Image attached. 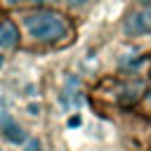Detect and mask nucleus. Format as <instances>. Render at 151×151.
I'll return each mask as SVG.
<instances>
[{
	"label": "nucleus",
	"mask_w": 151,
	"mask_h": 151,
	"mask_svg": "<svg viewBox=\"0 0 151 151\" xmlns=\"http://www.w3.org/2000/svg\"><path fill=\"white\" fill-rule=\"evenodd\" d=\"M68 125H71V127H76V125H80V118H78V116H76V118H71V120H68Z\"/></svg>",
	"instance_id": "nucleus-9"
},
{
	"label": "nucleus",
	"mask_w": 151,
	"mask_h": 151,
	"mask_svg": "<svg viewBox=\"0 0 151 151\" xmlns=\"http://www.w3.org/2000/svg\"><path fill=\"white\" fill-rule=\"evenodd\" d=\"M7 5H17V2H21V0H5Z\"/></svg>",
	"instance_id": "nucleus-10"
},
{
	"label": "nucleus",
	"mask_w": 151,
	"mask_h": 151,
	"mask_svg": "<svg viewBox=\"0 0 151 151\" xmlns=\"http://www.w3.org/2000/svg\"><path fill=\"white\" fill-rule=\"evenodd\" d=\"M26 151H40V142H38V139H28Z\"/></svg>",
	"instance_id": "nucleus-6"
},
{
	"label": "nucleus",
	"mask_w": 151,
	"mask_h": 151,
	"mask_svg": "<svg viewBox=\"0 0 151 151\" xmlns=\"http://www.w3.org/2000/svg\"><path fill=\"white\" fill-rule=\"evenodd\" d=\"M19 45V28L14 21H2L0 24V50H14Z\"/></svg>",
	"instance_id": "nucleus-4"
},
{
	"label": "nucleus",
	"mask_w": 151,
	"mask_h": 151,
	"mask_svg": "<svg viewBox=\"0 0 151 151\" xmlns=\"http://www.w3.org/2000/svg\"><path fill=\"white\" fill-rule=\"evenodd\" d=\"M90 2H92V0H66V5H68L71 9H85Z\"/></svg>",
	"instance_id": "nucleus-5"
},
{
	"label": "nucleus",
	"mask_w": 151,
	"mask_h": 151,
	"mask_svg": "<svg viewBox=\"0 0 151 151\" xmlns=\"http://www.w3.org/2000/svg\"><path fill=\"white\" fill-rule=\"evenodd\" d=\"M149 106H151V94H149Z\"/></svg>",
	"instance_id": "nucleus-11"
},
{
	"label": "nucleus",
	"mask_w": 151,
	"mask_h": 151,
	"mask_svg": "<svg viewBox=\"0 0 151 151\" xmlns=\"http://www.w3.org/2000/svg\"><path fill=\"white\" fill-rule=\"evenodd\" d=\"M28 111H31L33 116H38V111H40V109H38V104H31V106H28Z\"/></svg>",
	"instance_id": "nucleus-8"
},
{
	"label": "nucleus",
	"mask_w": 151,
	"mask_h": 151,
	"mask_svg": "<svg viewBox=\"0 0 151 151\" xmlns=\"http://www.w3.org/2000/svg\"><path fill=\"white\" fill-rule=\"evenodd\" d=\"M0 130H2V134H5L12 144H21V142H26V132H24V127H21L9 113H0Z\"/></svg>",
	"instance_id": "nucleus-3"
},
{
	"label": "nucleus",
	"mask_w": 151,
	"mask_h": 151,
	"mask_svg": "<svg viewBox=\"0 0 151 151\" xmlns=\"http://www.w3.org/2000/svg\"><path fill=\"white\" fill-rule=\"evenodd\" d=\"M35 5H57V2H61V0H33Z\"/></svg>",
	"instance_id": "nucleus-7"
},
{
	"label": "nucleus",
	"mask_w": 151,
	"mask_h": 151,
	"mask_svg": "<svg viewBox=\"0 0 151 151\" xmlns=\"http://www.w3.org/2000/svg\"><path fill=\"white\" fill-rule=\"evenodd\" d=\"M21 28L35 42H57L68 35L66 17L50 7H38V9L26 12L21 17Z\"/></svg>",
	"instance_id": "nucleus-1"
},
{
	"label": "nucleus",
	"mask_w": 151,
	"mask_h": 151,
	"mask_svg": "<svg viewBox=\"0 0 151 151\" xmlns=\"http://www.w3.org/2000/svg\"><path fill=\"white\" fill-rule=\"evenodd\" d=\"M123 31L127 35H146V33H151V7L144 5V7L132 9L123 21Z\"/></svg>",
	"instance_id": "nucleus-2"
}]
</instances>
